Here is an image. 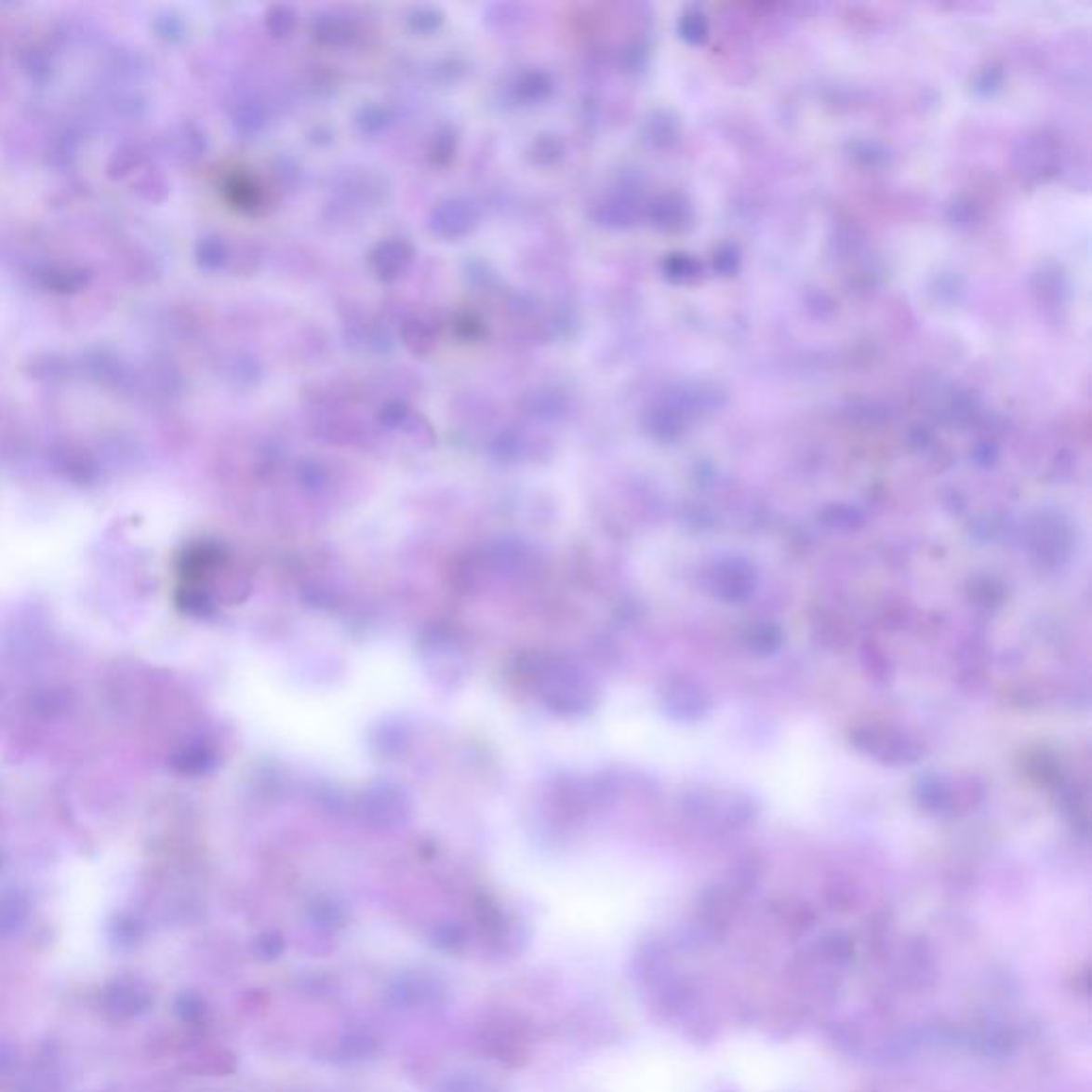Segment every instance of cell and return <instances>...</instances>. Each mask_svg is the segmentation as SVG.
Returning a JSON list of instances; mask_svg holds the SVG:
<instances>
[{
  "instance_id": "cell-1",
  "label": "cell",
  "mask_w": 1092,
  "mask_h": 1092,
  "mask_svg": "<svg viewBox=\"0 0 1092 1092\" xmlns=\"http://www.w3.org/2000/svg\"><path fill=\"white\" fill-rule=\"evenodd\" d=\"M712 1065L739 1092H832L841 1077L832 1057L819 1047L753 1035L719 1045Z\"/></svg>"
},
{
  "instance_id": "cell-2",
  "label": "cell",
  "mask_w": 1092,
  "mask_h": 1092,
  "mask_svg": "<svg viewBox=\"0 0 1092 1092\" xmlns=\"http://www.w3.org/2000/svg\"><path fill=\"white\" fill-rule=\"evenodd\" d=\"M412 250L404 242L382 244L374 252V265L382 278H397L404 269L410 265Z\"/></svg>"
},
{
  "instance_id": "cell-3",
  "label": "cell",
  "mask_w": 1092,
  "mask_h": 1092,
  "mask_svg": "<svg viewBox=\"0 0 1092 1092\" xmlns=\"http://www.w3.org/2000/svg\"><path fill=\"white\" fill-rule=\"evenodd\" d=\"M448 207H450V212H453V216H444L438 212L433 216V220H435L433 229L438 227V231L442 233L444 227H453L450 229V235L455 237V235H461V233H468L472 227H474L476 216H474V212H472V207L465 206V203H448Z\"/></svg>"
},
{
  "instance_id": "cell-4",
  "label": "cell",
  "mask_w": 1092,
  "mask_h": 1092,
  "mask_svg": "<svg viewBox=\"0 0 1092 1092\" xmlns=\"http://www.w3.org/2000/svg\"><path fill=\"white\" fill-rule=\"evenodd\" d=\"M442 1092H493L486 1084L478 1080H455L450 1082Z\"/></svg>"
}]
</instances>
